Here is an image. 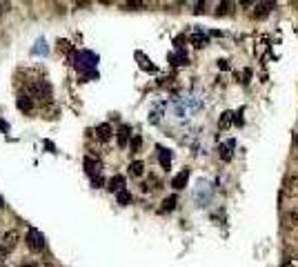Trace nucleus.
Instances as JSON below:
<instances>
[{"label": "nucleus", "instance_id": "nucleus-9", "mask_svg": "<svg viewBox=\"0 0 298 267\" xmlns=\"http://www.w3.org/2000/svg\"><path fill=\"white\" fill-rule=\"evenodd\" d=\"M109 190L116 192V194L121 190H125V176H114V178L109 180Z\"/></svg>", "mask_w": 298, "mask_h": 267}, {"label": "nucleus", "instance_id": "nucleus-6", "mask_svg": "<svg viewBox=\"0 0 298 267\" xmlns=\"http://www.w3.org/2000/svg\"><path fill=\"white\" fill-rule=\"evenodd\" d=\"M187 180H189V170H185L172 180V187H174V190H183L185 185H187Z\"/></svg>", "mask_w": 298, "mask_h": 267}, {"label": "nucleus", "instance_id": "nucleus-12", "mask_svg": "<svg viewBox=\"0 0 298 267\" xmlns=\"http://www.w3.org/2000/svg\"><path fill=\"white\" fill-rule=\"evenodd\" d=\"M18 107L23 112H31V107H34V98L31 96H20L18 98Z\"/></svg>", "mask_w": 298, "mask_h": 267}, {"label": "nucleus", "instance_id": "nucleus-10", "mask_svg": "<svg viewBox=\"0 0 298 267\" xmlns=\"http://www.w3.org/2000/svg\"><path fill=\"white\" fill-rule=\"evenodd\" d=\"M234 11V0H221L218 5V16H229Z\"/></svg>", "mask_w": 298, "mask_h": 267}, {"label": "nucleus", "instance_id": "nucleus-13", "mask_svg": "<svg viewBox=\"0 0 298 267\" xmlns=\"http://www.w3.org/2000/svg\"><path fill=\"white\" fill-rule=\"evenodd\" d=\"M285 220H287L289 225H294V227H298V207H292L287 214H285Z\"/></svg>", "mask_w": 298, "mask_h": 267}, {"label": "nucleus", "instance_id": "nucleus-8", "mask_svg": "<svg viewBox=\"0 0 298 267\" xmlns=\"http://www.w3.org/2000/svg\"><path fill=\"white\" fill-rule=\"evenodd\" d=\"M129 174L134 176V178H140V176L145 174V163H143V160H134V163H131V165H129Z\"/></svg>", "mask_w": 298, "mask_h": 267}, {"label": "nucleus", "instance_id": "nucleus-4", "mask_svg": "<svg viewBox=\"0 0 298 267\" xmlns=\"http://www.w3.org/2000/svg\"><path fill=\"white\" fill-rule=\"evenodd\" d=\"M285 192L289 196H298V174H292L285 178Z\"/></svg>", "mask_w": 298, "mask_h": 267}, {"label": "nucleus", "instance_id": "nucleus-15", "mask_svg": "<svg viewBox=\"0 0 298 267\" xmlns=\"http://www.w3.org/2000/svg\"><path fill=\"white\" fill-rule=\"evenodd\" d=\"M218 125L223 127V129H227V127L231 125V114L227 112V114H223V118H221V122H218Z\"/></svg>", "mask_w": 298, "mask_h": 267}, {"label": "nucleus", "instance_id": "nucleus-3", "mask_svg": "<svg viewBox=\"0 0 298 267\" xmlns=\"http://www.w3.org/2000/svg\"><path fill=\"white\" fill-rule=\"evenodd\" d=\"M25 241H27V245H29V249H31V252H43V249H45V236L38 232V229H34V227L27 232Z\"/></svg>", "mask_w": 298, "mask_h": 267}, {"label": "nucleus", "instance_id": "nucleus-5", "mask_svg": "<svg viewBox=\"0 0 298 267\" xmlns=\"http://www.w3.org/2000/svg\"><path fill=\"white\" fill-rule=\"evenodd\" d=\"M96 134H98V141L107 143L111 136H114V129H111V125H107V122H102V125H98Z\"/></svg>", "mask_w": 298, "mask_h": 267}, {"label": "nucleus", "instance_id": "nucleus-16", "mask_svg": "<svg viewBox=\"0 0 298 267\" xmlns=\"http://www.w3.org/2000/svg\"><path fill=\"white\" fill-rule=\"evenodd\" d=\"M192 40H194V45H196V47H205V45H207V38L202 34H196Z\"/></svg>", "mask_w": 298, "mask_h": 267}, {"label": "nucleus", "instance_id": "nucleus-19", "mask_svg": "<svg viewBox=\"0 0 298 267\" xmlns=\"http://www.w3.org/2000/svg\"><path fill=\"white\" fill-rule=\"evenodd\" d=\"M283 267H298V261L296 258H287V261L283 263Z\"/></svg>", "mask_w": 298, "mask_h": 267}, {"label": "nucleus", "instance_id": "nucleus-7", "mask_svg": "<svg viewBox=\"0 0 298 267\" xmlns=\"http://www.w3.org/2000/svg\"><path fill=\"white\" fill-rule=\"evenodd\" d=\"M85 170H87V174H89V176H96L98 171H100V163H98L96 158H89V156H87V158H85Z\"/></svg>", "mask_w": 298, "mask_h": 267}, {"label": "nucleus", "instance_id": "nucleus-22", "mask_svg": "<svg viewBox=\"0 0 298 267\" xmlns=\"http://www.w3.org/2000/svg\"><path fill=\"white\" fill-rule=\"evenodd\" d=\"M0 209H2V198H0Z\"/></svg>", "mask_w": 298, "mask_h": 267}, {"label": "nucleus", "instance_id": "nucleus-24", "mask_svg": "<svg viewBox=\"0 0 298 267\" xmlns=\"http://www.w3.org/2000/svg\"><path fill=\"white\" fill-rule=\"evenodd\" d=\"M296 141H298V136H296Z\"/></svg>", "mask_w": 298, "mask_h": 267}, {"label": "nucleus", "instance_id": "nucleus-1", "mask_svg": "<svg viewBox=\"0 0 298 267\" xmlns=\"http://www.w3.org/2000/svg\"><path fill=\"white\" fill-rule=\"evenodd\" d=\"M18 241H20V236H18L16 229L5 232V236H2V241H0V261H5V258L18 247Z\"/></svg>", "mask_w": 298, "mask_h": 267}, {"label": "nucleus", "instance_id": "nucleus-17", "mask_svg": "<svg viewBox=\"0 0 298 267\" xmlns=\"http://www.w3.org/2000/svg\"><path fill=\"white\" fill-rule=\"evenodd\" d=\"M118 203H121V205L129 203V194H127L125 190H121V192H118Z\"/></svg>", "mask_w": 298, "mask_h": 267}, {"label": "nucleus", "instance_id": "nucleus-23", "mask_svg": "<svg viewBox=\"0 0 298 267\" xmlns=\"http://www.w3.org/2000/svg\"><path fill=\"white\" fill-rule=\"evenodd\" d=\"M0 267H7V265H0Z\"/></svg>", "mask_w": 298, "mask_h": 267}, {"label": "nucleus", "instance_id": "nucleus-20", "mask_svg": "<svg viewBox=\"0 0 298 267\" xmlns=\"http://www.w3.org/2000/svg\"><path fill=\"white\" fill-rule=\"evenodd\" d=\"M18 267H38V263H36V261H25V263H20Z\"/></svg>", "mask_w": 298, "mask_h": 267}, {"label": "nucleus", "instance_id": "nucleus-18", "mask_svg": "<svg viewBox=\"0 0 298 267\" xmlns=\"http://www.w3.org/2000/svg\"><path fill=\"white\" fill-rule=\"evenodd\" d=\"M174 203H176V198H174V196H172V198H167V200H165V207L163 209H167V212H169V209H174Z\"/></svg>", "mask_w": 298, "mask_h": 267}, {"label": "nucleus", "instance_id": "nucleus-14", "mask_svg": "<svg viewBox=\"0 0 298 267\" xmlns=\"http://www.w3.org/2000/svg\"><path fill=\"white\" fill-rule=\"evenodd\" d=\"M140 145H143V138H140V136H134V141H131V154H138Z\"/></svg>", "mask_w": 298, "mask_h": 267}, {"label": "nucleus", "instance_id": "nucleus-2", "mask_svg": "<svg viewBox=\"0 0 298 267\" xmlns=\"http://www.w3.org/2000/svg\"><path fill=\"white\" fill-rule=\"evenodd\" d=\"M29 92H31V98H34V102L36 100H49L51 98V87H49L45 80H36V83H31L29 85Z\"/></svg>", "mask_w": 298, "mask_h": 267}, {"label": "nucleus", "instance_id": "nucleus-11", "mask_svg": "<svg viewBox=\"0 0 298 267\" xmlns=\"http://www.w3.org/2000/svg\"><path fill=\"white\" fill-rule=\"evenodd\" d=\"M129 136H131V134H129V127H127V125H123L121 129H118V145H121V147H125L127 143H129Z\"/></svg>", "mask_w": 298, "mask_h": 267}, {"label": "nucleus", "instance_id": "nucleus-21", "mask_svg": "<svg viewBox=\"0 0 298 267\" xmlns=\"http://www.w3.org/2000/svg\"><path fill=\"white\" fill-rule=\"evenodd\" d=\"M256 0H241V7H245V9H249L251 5H254Z\"/></svg>", "mask_w": 298, "mask_h": 267}]
</instances>
